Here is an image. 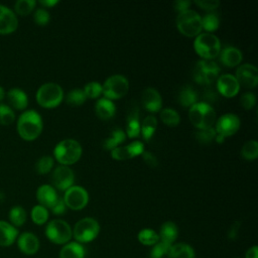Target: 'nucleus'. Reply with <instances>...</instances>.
<instances>
[{"label":"nucleus","mask_w":258,"mask_h":258,"mask_svg":"<svg viewBox=\"0 0 258 258\" xmlns=\"http://www.w3.org/2000/svg\"><path fill=\"white\" fill-rule=\"evenodd\" d=\"M17 132L19 136L26 140H35L42 131L41 116L35 110H27L21 113L17 120Z\"/></svg>","instance_id":"obj_1"},{"label":"nucleus","mask_w":258,"mask_h":258,"mask_svg":"<svg viewBox=\"0 0 258 258\" xmlns=\"http://www.w3.org/2000/svg\"><path fill=\"white\" fill-rule=\"evenodd\" d=\"M190 123L198 129L213 127L216 122V112L214 108L205 102H197L188 110Z\"/></svg>","instance_id":"obj_2"},{"label":"nucleus","mask_w":258,"mask_h":258,"mask_svg":"<svg viewBox=\"0 0 258 258\" xmlns=\"http://www.w3.org/2000/svg\"><path fill=\"white\" fill-rule=\"evenodd\" d=\"M82 146L75 139H64L58 142L54 149L53 155L54 158L61 165H71L76 163L82 156Z\"/></svg>","instance_id":"obj_3"},{"label":"nucleus","mask_w":258,"mask_h":258,"mask_svg":"<svg viewBox=\"0 0 258 258\" xmlns=\"http://www.w3.org/2000/svg\"><path fill=\"white\" fill-rule=\"evenodd\" d=\"M196 52L204 59L212 60L219 55L221 51L220 39L213 33H200L194 42Z\"/></svg>","instance_id":"obj_4"},{"label":"nucleus","mask_w":258,"mask_h":258,"mask_svg":"<svg viewBox=\"0 0 258 258\" xmlns=\"http://www.w3.org/2000/svg\"><path fill=\"white\" fill-rule=\"evenodd\" d=\"M63 99L61 87L55 83H46L41 85L36 92V101L43 108L57 107Z\"/></svg>","instance_id":"obj_5"},{"label":"nucleus","mask_w":258,"mask_h":258,"mask_svg":"<svg viewBox=\"0 0 258 258\" xmlns=\"http://www.w3.org/2000/svg\"><path fill=\"white\" fill-rule=\"evenodd\" d=\"M176 27L181 34L187 37L198 36L202 30V17L195 10L187 9L178 14Z\"/></svg>","instance_id":"obj_6"},{"label":"nucleus","mask_w":258,"mask_h":258,"mask_svg":"<svg viewBox=\"0 0 258 258\" xmlns=\"http://www.w3.org/2000/svg\"><path fill=\"white\" fill-rule=\"evenodd\" d=\"M220 68L214 60L202 59L199 60L194 69L192 77L195 81L203 86L213 84L219 78Z\"/></svg>","instance_id":"obj_7"},{"label":"nucleus","mask_w":258,"mask_h":258,"mask_svg":"<svg viewBox=\"0 0 258 258\" xmlns=\"http://www.w3.org/2000/svg\"><path fill=\"white\" fill-rule=\"evenodd\" d=\"M129 90V83L124 76L114 75L108 78L102 86V94L106 99L117 100L123 98Z\"/></svg>","instance_id":"obj_8"},{"label":"nucleus","mask_w":258,"mask_h":258,"mask_svg":"<svg viewBox=\"0 0 258 258\" xmlns=\"http://www.w3.org/2000/svg\"><path fill=\"white\" fill-rule=\"evenodd\" d=\"M100 232L99 223L93 218H84L77 222L74 227L73 235L77 242L88 243L93 241Z\"/></svg>","instance_id":"obj_9"},{"label":"nucleus","mask_w":258,"mask_h":258,"mask_svg":"<svg viewBox=\"0 0 258 258\" xmlns=\"http://www.w3.org/2000/svg\"><path fill=\"white\" fill-rule=\"evenodd\" d=\"M45 235L47 239L54 244H66L73 236L71 226L63 220H52L45 228Z\"/></svg>","instance_id":"obj_10"},{"label":"nucleus","mask_w":258,"mask_h":258,"mask_svg":"<svg viewBox=\"0 0 258 258\" xmlns=\"http://www.w3.org/2000/svg\"><path fill=\"white\" fill-rule=\"evenodd\" d=\"M63 201L67 208L78 211L87 206L89 202V195L84 187L73 185L66 190Z\"/></svg>","instance_id":"obj_11"},{"label":"nucleus","mask_w":258,"mask_h":258,"mask_svg":"<svg viewBox=\"0 0 258 258\" xmlns=\"http://www.w3.org/2000/svg\"><path fill=\"white\" fill-rule=\"evenodd\" d=\"M240 128V119L237 115L228 113L222 115L215 122V131L217 134L228 137L234 135Z\"/></svg>","instance_id":"obj_12"},{"label":"nucleus","mask_w":258,"mask_h":258,"mask_svg":"<svg viewBox=\"0 0 258 258\" xmlns=\"http://www.w3.org/2000/svg\"><path fill=\"white\" fill-rule=\"evenodd\" d=\"M235 78L240 86H243L247 89L255 88L258 83L257 68L250 63L242 64L237 69Z\"/></svg>","instance_id":"obj_13"},{"label":"nucleus","mask_w":258,"mask_h":258,"mask_svg":"<svg viewBox=\"0 0 258 258\" xmlns=\"http://www.w3.org/2000/svg\"><path fill=\"white\" fill-rule=\"evenodd\" d=\"M52 184L59 190H67L74 183V172L66 165L57 166L51 174Z\"/></svg>","instance_id":"obj_14"},{"label":"nucleus","mask_w":258,"mask_h":258,"mask_svg":"<svg viewBox=\"0 0 258 258\" xmlns=\"http://www.w3.org/2000/svg\"><path fill=\"white\" fill-rule=\"evenodd\" d=\"M144 151V145L141 141H133L125 146H118L111 150V156L116 160H126L141 155Z\"/></svg>","instance_id":"obj_15"},{"label":"nucleus","mask_w":258,"mask_h":258,"mask_svg":"<svg viewBox=\"0 0 258 258\" xmlns=\"http://www.w3.org/2000/svg\"><path fill=\"white\" fill-rule=\"evenodd\" d=\"M217 89L222 96L232 98L239 93L240 85L236 80L235 76L226 74L219 76V78L217 79Z\"/></svg>","instance_id":"obj_16"},{"label":"nucleus","mask_w":258,"mask_h":258,"mask_svg":"<svg viewBox=\"0 0 258 258\" xmlns=\"http://www.w3.org/2000/svg\"><path fill=\"white\" fill-rule=\"evenodd\" d=\"M18 27L16 14L7 6L0 4V34L6 35L14 32Z\"/></svg>","instance_id":"obj_17"},{"label":"nucleus","mask_w":258,"mask_h":258,"mask_svg":"<svg viewBox=\"0 0 258 258\" xmlns=\"http://www.w3.org/2000/svg\"><path fill=\"white\" fill-rule=\"evenodd\" d=\"M142 106L148 112H159L162 106V99L158 91L154 88H146L141 95Z\"/></svg>","instance_id":"obj_18"},{"label":"nucleus","mask_w":258,"mask_h":258,"mask_svg":"<svg viewBox=\"0 0 258 258\" xmlns=\"http://www.w3.org/2000/svg\"><path fill=\"white\" fill-rule=\"evenodd\" d=\"M17 246L22 253L33 255L39 249V240L34 234L24 232L17 237Z\"/></svg>","instance_id":"obj_19"},{"label":"nucleus","mask_w":258,"mask_h":258,"mask_svg":"<svg viewBox=\"0 0 258 258\" xmlns=\"http://www.w3.org/2000/svg\"><path fill=\"white\" fill-rule=\"evenodd\" d=\"M8 106L15 110H24L28 105V98L24 91L19 88H12L6 93Z\"/></svg>","instance_id":"obj_20"},{"label":"nucleus","mask_w":258,"mask_h":258,"mask_svg":"<svg viewBox=\"0 0 258 258\" xmlns=\"http://www.w3.org/2000/svg\"><path fill=\"white\" fill-rule=\"evenodd\" d=\"M36 199L40 206L50 209L57 201L58 196L53 186L49 184H42L36 190Z\"/></svg>","instance_id":"obj_21"},{"label":"nucleus","mask_w":258,"mask_h":258,"mask_svg":"<svg viewBox=\"0 0 258 258\" xmlns=\"http://www.w3.org/2000/svg\"><path fill=\"white\" fill-rule=\"evenodd\" d=\"M220 60L221 62L229 68H233L238 66L242 58V52L240 51L239 48L234 47V46H227L225 47L222 51H220Z\"/></svg>","instance_id":"obj_22"},{"label":"nucleus","mask_w":258,"mask_h":258,"mask_svg":"<svg viewBox=\"0 0 258 258\" xmlns=\"http://www.w3.org/2000/svg\"><path fill=\"white\" fill-rule=\"evenodd\" d=\"M18 230L10 223L0 221V246L8 247L12 245L18 237Z\"/></svg>","instance_id":"obj_23"},{"label":"nucleus","mask_w":258,"mask_h":258,"mask_svg":"<svg viewBox=\"0 0 258 258\" xmlns=\"http://www.w3.org/2000/svg\"><path fill=\"white\" fill-rule=\"evenodd\" d=\"M96 115L102 120H109L114 117L116 113L115 104L106 98H101L95 105Z\"/></svg>","instance_id":"obj_24"},{"label":"nucleus","mask_w":258,"mask_h":258,"mask_svg":"<svg viewBox=\"0 0 258 258\" xmlns=\"http://www.w3.org/2000/svg\"><path fill=\"white\" fill-rule=\"evenodd\" d=\"M85 255L86 249L79 242L66 244L59 252V258H85Z\"/></svg>","instance_id":"obj_25"},{"label":"nucleus","mask_w":258,"mask_h":258,"mask_svg":"<svg viewBox=\"0 0 258 258\" xmlns=\"http://www.w3.org/2000/svg\"><path fill=\"white\" fill-rule=\"evenodd\" d=\"M178 235V229L176 225L173 222L167 221L163 223L160 227L159 231V239H161V242L166 243L168 245H171L177 238Z\"/></svg>","instance_id":"obj_26"},{"label":"nucleus","mask_w":258,"mask_h":258,"mask_svg":"<svg viewBox=\"0 0 258 258\" xmlns=\"http://www.w3.org/2000/svg\"><path fill=\"white\" fill-rule=\"evenodd\" d=\"M140 122H139V114L138 109L134 108L130 111L127 122H126V135L129 138H135L140 134Z\"/></svg>","instance_id":"obj_27"},{"label":"nucleus","mask_w":258,"mask_h":258,"mask_svg":"<svg viewBox=\"0 0 258 258\" xmlns=\"http://www.w3.org/2000/svg\"><path fill=\"white\" fill-rule=\"evenodd\" d=\"M126 139L125 132L120 128H115L109 134V136L103 142V148L106 150H112L123 143Z\"/></svg>","instance_id":"obj_28"},{"label":"nucleus","mask_w":258,"mask_h":258,"mask_svg":"<svg viewBox=\"0 0 258 258\" xmlns=\"http://www.w3.org/2000/svg\"><path fill=\"white\" fill-rule=\"evenodd\" d=\"M157 127V120L155 116L148 115L144 118L142 124L140 125V132L145 141H149L154 134Z\"/></svg>","instance_id":"obj_29"},{"label":"nucleus","mask_w":258,"mask_h":258,"mask_svg":"<svg viewBox=\"0 0 258 258\" xmlns=\"http://www.w3.org/2000/svg\"><path fill=\"white\" fill-rule=\"evenodd\" d=\"M198 95L194 89L190 87H184L180 90L178 94V102L184 108H190L197 103Z\"/></svg>","instance_id":"obj_30"},{"label":"nucleus","mask_w":258,"mask_h":258,"mask_svg":"<svg viewBox=\"0 0 258 258\" xmlns=\"http://www.w3.org/2000/svg\"><path fill=\"white\" fill-rule=\"evenodd\" d=\"M171 258H195V250L185 243H177L171 246Z\"/></svg>","instance_id":"obj_31"},{"label":"nucleus","mask_w":258,"mask_h":258,"mask_svg":"<svg viewBox=\"0 0 258 258\" xmlns=\"http://www.w3.org/2000/svg\"><path fill=\"white\" fill-rule=\"evenodd\" d=\"M8 217L12 226L21 227L26 221V211L20 206H15L10 209Z\"/></svg>","instance_id":"obj_32"},{"label":"nucleus","mask_w":258,"mask_h":258,"mask_svg":"<svg viewBox=\"0 0 258 258\" xmlns=\"http://www.w3.org/2000/svg\"><path fill=\"white\" fill-rule=\"evenodd\" d=\"M86 99H87V97H86L84 91L79 88L71 90L66 96L67 104L72 107H79V106L83 105L85 103Z\"/></svg>","instance_id":"obj_33"},{"label":"nucleus","mask_w":258,"mask_h":258,"mask_svg":"<svg viewBox=\"0 0 258 258\" xmlns=\"http://www.w3.org/2000/svg\"><path fill=\"white\" fill-rule=\"evenodd\" d=\"M138 241L143 244V245H147V246H151V245H155L157 242H159V236L158 234L152 230V229H142L139 233H138Z\"/></svg>","instance_id":"obj_34"},{"label":"nucleus","mask_w":258,"mask_h":258,"mask_svg":"<svg viewBox=\"0 0 258 258\" xmlns=\"http://www.w3.org/2000/svg\"><path fill=\"white\" fill-rule=\"evenodd\" d=\"M150 258H171V245L157 242L150 251Z\"/></svg>","instance_id":"obj_35"},{"label":"nucleus","mask_w":258,"mask_h":258,"mask_svg":"<svg viewBox=\"0 0 258 258\" xmlns=\"http://www.w3.org/2000/svg\"><path fill=\"white\" fill-rule=\"evenodd\" d=\"M160 119L164 124H166L170 127H174V126L178 125L179 121H180V117H179L178 113L175 110L170 109V108H165V109L161 110Z\"/></svg>","instance_id":"obj_36"},{"label":"nucleus","mask_w":258,"mask_h":258,"mask_svg":"<svg viewBox=\"0 0 258 258\" xmlns=\"http://www.w3.org/2000/svg\"><path fill=\"white\" fill-rule=\"evenodd\" d=\"M31 220L36 225H43L48 220V211L40 205H36L31 210Z\"/></svg>","instance_id":"obj_37"},{"label":"nucleus","mask_w":258,"mask_h":258,"mask_svg":"<svg viewBox=\"0 0 258 258\" xmlns=\"http://www.w3.org/2000/svg\"><path fill=\"white\" fill-rule=\"evenodd\" d=\"M35 5H36V2L34 0H18L14 4V10L16 14L21 16H26L33 11V9L35 8Z\"/></svg>","instance_id":"obj_38"},{"label":"nucleus","mask_w":258,"mask_h":258,"mask_svg":"<svg viewBox=\"0 0 258 258\" xmlns=\"http://www.w3.org/2000/svg\"><path fill=\"white\" fill-rule=\"evenodd\" d=\"M241 155L246 160H254L258 156V143L256 140H249L247 141L242 149H241Z\"/></svg>","instance_id":"obj_39"},{"label":"nucleus","mask_w":258,"mask_h":258,"mask_svg":"<svg viewBox=\"0 0 258 258\" xmlns=\"http://www.w3.org/2000/svg\"><path fill=\"white\" fill-rule=\"evenodd\" d=\"M219 24L220 20L216 13H208L202 18V28L209 31V33L218 29Z\"/></svg>","instance_id":"obj_40"},{"label":"nucleus","mask_w":258,"mask_h":258,"mask_svg":"<svg viewBox=\"0 0 258 258\" xmlns=\"http://www.w3.org/2000/svg\"><path fill=\"white\" fill-rule=\"evenodd\" d=\"M15 120L14 111L6 104L0 103V124L1 125H10Z\"/></svg>","instance_id":"obj_41"},{"label":"nucleus","mask_w":258,"mask_h":258,"mask_svg":"<svg viewBox=\"0 0 258 258\" xmlns=\"http://www.w3.org/2000/svg\"><path fill=\"white\" fill-rule=\"evenodd\" d=\"M196 139L202 143V144H208L215 140V137L217 135L215 129L213 127L206 128V129H199L196 132Z\"/></svg>","instance_id":"obj_42"},{"label":"nucleus","mask_w":258,"mask_h":258,"mask_svg":"<svg viewBox=\"0 0 258 258\" xmlns=\"http://www.w3.org/2000/svg\"><path fill=\"white\" fill-rule=\"evenodd\" d=\"M53 166V158L51 156H42L35 163V170L39 174L48 173Z\"/></svg>","instance_id":"obj_43"},{"label":"nucleus","mask_w":258,"mask_h":258,"mask_svg":"<svg viewBox=\"0 0 258 258\" xmlns=\"http://www.w3.org/2000/svg\"><path fill=\"white\" fill-rule=\"evenodd\" d=\"M83 91L87 98L96 99L102 94V85L97 82H90L85 86Z\"/></svg>","instance_id":"obj_44"},{"label":"nucleus","mask_w":258,"mask_h":258,"mask_svg":"<svg viewBox=\"0 0 258 258\" xmlns=\"http://www.w3.org/2000/svg\"><path fill=\"white\" fill-rule=\"evenodd\" d=\"M33 19H34V22L37 24V25H46L50 19V16H49V13L47 12L46 9L44 8H38L35 10L34 14H33Z\"/></svg>","instance_id":"obj_45"},{"label":"nucleus","mask_w":258,"mask_h":258,"mask_svg":"<svg viewBox=\"0 0 258 258\" xmlns=\"http://www.w3.org/2000/svg\"><path fill=\"white\" fill-rule=\"evenodd\" d=\"M240 102H241V105H242V107L244 109L250 110L256 104V97H255V95L253 93L248 92V93H245L244 95H242Z\"/></svg>","instance_id":"obj_46"},{"label":"nucleus","mask_w":258,"mask_h":258,"mask_svg":"<svg viewBox=\"0 0 258 258\" xmlns=\"http://www.w3.org/2000/svg\"><path fill=\"white\" fill-rule=\"evenodd\" d=\"M195 4H197L199 7L203 8L204 10L212 11L220 6V1H218V0H198V1H195Z\"/></svg>","instance_id":"obj_47"},{"label":"nucleus","mask_w":258,"mask_h":258,"mask_svg":"<svg viewBox=\"0 0 258 258\" xmlns=\"http://www.w3.org/2000/svg\"><path fill=\"white\" fill-rule=\"evenodd\" d=\"M51 212L54 214V215H62L66 213L67 211V206L64 204V201H63V198H59L57 199V201L55 202V204L50 208Z\"/></svg>","instance_id":"obj_48"},{"label":"nucleus","mask_w":258,"mask_h":258,"mask_svg":"<svg viewBox=\"0 0 258 258\" xmlns=\"http://www.w3.org/2000/svg\"><path fill=\"white\" fill-rule=\"evenodd\" d=\"M142 155V157H143V160H144V162L147 164V165H149L150 167H155L156 165H157V159H156V157L151 153V152H149V151H143V153L141 154Z\"/></svg>","instance_id":"obj_49"},{"label":"nucleus","mask_w":258,"mask_h":258,"mask_svg":"<svg viewBox=\"0 0 258 258\" xmlns=\"http://www.w3.org/2000/svg\"><path fill=\"white\" fill-rule=\"evenodd\" d=\"M190 1H187V0H177L173 3V7L176 11H178L179 13L185 11L188 9V7L190 6Z\"/></svg>","instance_id":"obj_50"},{"label":"nucleus","mask_w":258,"mask_h":258,"mask_svg":"<svg viewBox=\"0 0 258 258\" xmlns=\"http://www.w3.org/2000/svg\"><path fill=\"white\" fill-rule=\"evenodd\" d=\"M239 228H240V223L239 222H235L232 226H231V228H230V230H229V232H228V237L230 238V239H235L236 237H237V233H238V230H239Z\"/></svg>","instance_id":"obj_51"},{"label":"nucleus","mask_w":258,"mask_h":258,"mask_svg":"<svg viewBox=\"0 0 258 258\" xmlns=\"http://www.w3.org/2000/svg\"><path fill=\"white\" fill-rule=\"evenodd\" d=\"M245 258H258V247L252 246L245 254Z\"/></svg>","instance_id":"obj_52"},{"label":"nucleus","mask_w":258,"mask_h":258,"mask_svg":"<svg viewBox=\"0 0 258 258\" xmlns=\"http://www.w3.org/2000/svg\"><path fill=\"white\" fill-rule=\"evenodd\" d=\"M57 3H58L57 0H41V1H39V4L42 5L43 7H46V8L52 7Z\"/></svg>","instance_id":"obj_53"},{"label":"nucleus","mask_w":258,"mask_h":258,"mask_svg":"<svg viewBox=\"0 0 258 258\" xmlns=\"http://www.w3.org/2000/svg\"><path fill=\"white\" fill-rule=\"evenodd\" d=\"M205 99L208 101V102H213V101H215L216 100V98H217V95L212 91V90H208L206 93H205ZM207 102V103H208Z\"/></svg>","instance_id":"obj_54"},{"label":"nucleus","mask_w":258,"mask_h":258,"mask_svg":"<svg viewBox=\"0 0 258 258\" xmlns=\"http://www.w3.org/2000/svg\"><path fill=\"white\" fill-rule=\"evenodd\" d=\"M5 98H6V92H5L4 88L0 86V103H1Z\"/></svg>","instance_id":"obj_55"},{"label":"nucleus","mask_w":258,"mask_h":258,"mask_svg":"<svg viewBox=\"0 0 258 258\" xmlns=\"http://www.w3.org/2000/svg\"><path fill=\"white\" fill-rule=\"evenodd\" d=\"M224 139H225V137H223V136H221V135H219V134H217L216 137H215V140H216L218 143H222V142L224 141Z\"/></svg>","instance_id":"obj_56"}]
</instances>
